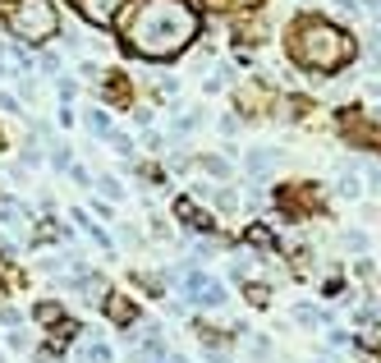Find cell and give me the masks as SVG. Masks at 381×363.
<instances>
[{
    "label": "cell",
    "mask_w": 381,
    "mask_h": 363,
    "mask_svg": "<svg viewBox=\"0 0 381 363\" xmlns=\"http://www.w3.org/2000/svg\"><path fill=\"white\" fill-rule=\"evenodd\" d=\"M69 175H74V179H78V184H92V175H87V165H78V161H74V165H69Z\"/></svg>",
    "instance_id": "74e56055"
},
{
    "label": "cell",
    "mask_w": 381,
    "mask_h": 363,
    "mask_svg": "<svg viewBox=\"0 0 381 363\" xmlns=\"http://www.w3.org/2000/svg\"><path fill=\"white\" fill-rule=\"evenodd\" d=\"M42 161H46V147H33V143L23 147V165H42Z\"/></svg>",
    "instance_id": "1f68e13d"
},
{
    "label": "cell",
    "mask_w": 381,
    "mask_h": 363,
    "mask_svg": "<svg viewBox=\"0 0 381 363\" xmlns=\"http://www.w3.org/2000/svg\"><path fill=\"white\" fill-rule=\"evenodd\" d=\"M285 55L308 74H340V69L354 65L359 42L345 23L327 19V14H299L285 33Z\"/></svg>",
    "instance_id": "7a4b0ae2"
},
{
    "label": "cell",
    "mask_w": 381,
    "mask_h": 363,
    "mask_svg": "<svg viewBox=\"0 0 381 363\" xmlns=\"http://www.w3.org/2000/svg\"><path fill=\"white\" fill-rule=\"evenodd\" d=\"M69 5H74V14L83 23H92V28H115V19H120V10L129 0H69Z\"/></svg>",
    "instance_id": "5b68a950"
},
{
    "label": "cell",
    "mask_w": 381,
    "mask_h": 363,
    "mask_svg": "<svg viewBox=\"0 0 381 363\" xmlns=\"http://www.w3.org/2000/svg\"><path fill=\"white\" fill-rule=\"evenodd\" d=\"M83 78H87V83H97V78H106V74H101V69L92 65V60H83Z\"/></svg>",
    "instance_id": "f35d334b"
},
{
    "label": "cell",
    "mask_w": 381,
    "mask_h": 363,
    "mask_svg": "<svg viewBox=\"0 0 381 363\" xmlns=\"http://www.w3.org/2000/svg\"><path fill=\"white\" fill-rule=\"evenodd\" d=\"M281 161H285V156L276 152V147H253V152L244 156V165H248V179H253V184H262V179L271 175Z\"/></svg>",
    "instance_id": "9c48e42d"
},
{
    "label": "cell",
    "mask_w": 381,
    "mask_h": 363,
    "mask_svg": "<svg viewBox=\"0 0 381 363\" xmlns=\"http://www.w3.org/2000/svg\"><path fill=\"white\" fill-rule=\"evenodd\" d=\"M225 83H230V69H216V74L202 83V92H207V97H216V92H225Z\"/></svg>",
    "instance_id": "83f0119b"
},
{
    "label": "cell",
    "mask_w": 381,
    "mask_h": 363,
    "mask_svg": "<svg viewBox=\"0 0 381 363\" xmlns=\"http://www.w3.org/2000/svg\"><path fill=\"white\" fill-rule=\"evenodd\" d=\"M23 322V313L19 309H10V304H0V327H19Z\"/></svg>",
    "instance_id": "4dcf8cb0"
},
{
    "label": "cell",
    "mask_w": 381,
    "mask_h": 363,
    "mask_svg": "<svg viewBox=\"0 0 381 363\" xmlns=\"http://www.w3.org/2000/svg\"><path fill=\"white\" fill-rule=\"evenodd\" d=\"M65 225H55V221H42V225H37L33 230V244H55V239H65Z\"/></svg>",
    "instance_id": "44dd1931"
},
{
    "label": "cell",
    "mask_w": 381,
    "mask_h": 363,
    "mask_svg": "<svg viewBox=\"0 0 381 363\" xmlns=\"http://www.w3.org/2000/svg\"><path fill=\"white\" fill-rule=\"evenodd\" d=\"M10 5H19V0H0V10H10Z\"/></svg>",
    "instance_id": "b9f144b4"
},
{
    "label": "cell",
    "mask_w": 381,
    "mask_h": 363,
    "mask_svg": "<svg viewBox=\"0 0 381 363\" xmlns=\"http://www.w3.org/2000/svg\"><path fill=\"white\" fill-rule=\"evenodd\" d=\"M106 143H110V152H115V156H124V161H133V138H129V133H120V129H115V133L106 138Z\"/></svg>",
    "instance_id": "603a6c76"
},
{
    "label": "cell",
    "mask_w": 381,
    "mask_h": 363,
    "mask_svg": "<svg viewBox=\"0 0 381 363\" xmlns=\"http://www.w3.org/2000/svg\"><path fill=\"white\" fill-rule=\"evenodd\" d=\"M42 69H46V74H55V78H60V55H55V51H46V55H42Z\"/></svg>",
    "instance_id": "836d02e7"
},
{
    "label": "cell",
    "mask_w": 381,
    "mask_h": 363,
    "mask_svg": "<svg viewBox=\"0 0 381 363\" xmlns=\"http://www.w3.org/2000/svg\"><path fill=\"white\" fill-rule=\"evenodd\" d=\"M60 124H65V129L74 124V101H65V106H60Z\"/></svg>",
    "instance_id": "60d3db41"
},
{
    "label": "cell",
    "mask_w": 381,
    "mask_h": 363,
    "mask_svg": "<svg viewBox=\"0 0 381 363\" xmlns=\"http://www.w3.org/2000/svg\"><path fill=\"white\" fill-rule=\"evenodd\" d=\"M244 299H248L253 309H267L271 304V286L267 281H244Z\"/></svg>",
    "instance_id": "ac0fdd59"
},
{
    "label": "cell",
    "mask_w": 381,
    "mask_h": 363,
    "mask_svg": "<svg viewBox=\"0 0 381 363\" xmlns=\"http://www.w3.org/2000/svg\"><path fill=\"white\" fill-rule=\"evenodd\" d=\"M37 363H46V359H37Z\"/></svg>",
    "instance_id": "bcb514c9"
},
{
    "label": "cell",
    "mask_w": 381,
    "mask_h": 363,
    "mask_svg": "<svg viewBox=\"0 0 381 363\" xmlns=\"http://www.w3.org/2000/svg\"><path fill=\"white\" fill-rule=\"evenodd\" d=\"M97 188H101V198H106V202H120L124 198V188H120V179H115V175H101Z\"/></svg>",
    "instance_id": "cb8c5ba5"
},
{
    "label": "cell",
    "mask_w": 381,
    "mask_h": 363,
    "mask_svg": "<svg viewBox=\"0 0 381 363\" xmlns=\"http://www.w3.org/2000/svg\"><path fill=\"white\" fill-rule=\"evenodd\" d=\"M197 124H202V115H193V110H188V115H179V120L170 124V133H174V138H184V133L197 129Z\"/></svg>",
    "instance_id": "484cf974"
},
{
    "label": "cell",
    "mask_w": 381,
    "mask_h": 363,
    "mask_svg": "<svg viewBox=\"0 0 381 363\" xmlns=\"http://www.w3.org/2000/svg\"><path fill=\"white\" fill-rule=\"evenodd\" d=\"M33 221V212L23 207V202H10V198H0V225H10V230H23Z\"/></svg>",
    "instance_id": "5bb4252c"
},
{
    "label": "cell",
    "mask_w": 381,
    "mask_h": 363,
    "mask_svg": "<svg viewBox=\"0 0 381 363\" xmlns=\"http://www.w3.org/2000/svg\"><path fill=\"white\" fill-rule=\"evenodd\" d=\"M65 318H69V313L60 309L55 299H42V304H37V309H33V322H37V327H46V331H51L55 322H65Z\"/></svg>",
    "instance_id": "9a60e30c"
},
{
    "label": "cell",
    "mask_w": 381,
    "mask_h": 363,
    "mask_svg": "<svg viewBox=\"0 0 381 363\" xmlns=\"http://www.w3.org/2000/svg\"><path fill=\"white\" fill-rule=\"evenodd\" d=\"M110 359H115L110 341H101V336H83L78 341V363H110Z\"/></svg>",
    "instance_id": "7c38bea8"
},
{
    "label": "cell",
    "mask_w": 381,
    "mask_h": 363,
    "mask_svg": "<svg viewBox=\"0 0 381 363\" xmlns=\"http://www.w3.org/2000/svg\"><path fill=\"white\" fill-rule=\"evenodd\" d=\"M0 106L10 110V115H23V110H19V97H14V92H0Z\"/></svg>",
    "instance_id": "d590c367"
},
{
    "label": "cell",
    "mask_w": 381,
    "mask_h": 363,
    "mask_svg": "<svg viewBox=\"0 0 381 363\" xmlns=\"http://www.w3.org/2000/svg\"><path fill=\"white\" fill-rule=\"evenodd\" d=\"M87 129H92V138H110V133H115L106 110H87Z\"/></svg>",
    "instance_id": "7402d4cb"
},
{
    "label": "cell",
    "mask_w": 381,
    "mask_h": 363,
    "mask_svg": "<svg viewBox=\"0 0 381 363\" xmlns=\"http://www.w3.org/2000/svg\"><path fill=\"white\" fill-rule=\"evenodd\" d=\"M234 101H239V110L253 120V115H257V106H267L271 97H267V88H262V83H239V88H234Z\"/></svg>",
    "instance_id": "8fae6325"
},
{
    "label": "cell",
    "mask_w": 381,
    "mask_h": 363,
    "mask_svg": "<svg viewBox=\"0 0 381 363\" xmlns=\"http://www.w3.org/2000/svg\"><path fill=\"white\" fill-rule=\"evenodd\" d=\"M368 60L381 65V33H368Z\"/></svg>",
    "instance_id": "d6a6232c"
},
{
    "label": "cell",
    "mask_w": 381,
    "mask_h": 363,
    "mask_svg": "<svg viewBox=\"0 0 381 363\" xmlns=\"http://www.w3.org/2000/svg\"><path fill=\"white\" fill-rule=\"evenodd\" d=\"M322 295H327V299H340V276H331L327 286H322Z\"/></svg>",
    "instance_id": "ab89813d"
},
{
    "label": "cell",
    "mask_w": 381,
    "mask_h": 363,
    "mask_svg": "<svg viewBox=\"0 0 381 363\" xmlns=\"http://www.w3.org/2000/svg\"><path fill=\"white\" fill-rule=\"evenodd\" d=\"M101 313H106V318L115 322V327H120V331H129L133 322H138V304H133L129 295H115V290H110V295H106V304H101Z\"/></svg>",
    "instance_id": "ba28073f"
},
{
    "label": "cell",
    "mask_w": 381,
    "mask_h": 363,
    "mask_svg": "<svg viewBox=\"0 0 381 363\" xmlns=\"http://www.w3.org/2000/svg\"><path fill=\"white\" fill-rule=\"evenodd\" d=\"M225 286H221V281H207V286H202V295H197V304H202V309H221V304H225Z\"/></svg>",
    "instance_id": "d6986e66"
},
{
    "label": "cell",
    "mask_w": 381,
    "mask_h": 363,
    "mask_svg": "<svg viewBox=\"0 0 381 363\" xmlns=\"http://www.w3.org/2000/svg\"><path fill=\"white\" fill-rule=\"evenodd\" d=\"M65 46H69V51H83V33H78V28H69V33H65Z\"/></svg>",
    "instance_id": "e575fe53"
},
{
    "label": "cell",
    "mask_w": 381,
    "mask_h": 363,
    "mask_svg": "<svg viewBox=\"0 0 381 363\" xmlns=\"http://www.w3.org/2000/svg\"><path fill=\"white\" fill-rule=\"evenodd\" d=\"M129 281H133V286H138L147 299H161V295H165V276H156V272H133Z\"/></svg>",
    "instance_id": "2e32d148"
},
{
    "label": "cell",
    "mask_w": 381,
    "mask_h": 363,
    "mask_svg": "<svg viewBox=\"0 0 381 363\" xmlns=\"http://www.w3.org/2000/svg\"><path fill=\"white\" fill-rule=\"evenodd\" d=\"M170 212H174V221H179V225H188V230H197V235H211V230H216V216L197 207L193 193H179Z\"/></svg>",
    "instance_id": "52a82bcc"
},
{
    "label": "cell",
    "mask_w": 381,
    "mask_h": 363,
    "mask_svg": "<svg viewBox=\"0 0 381 363\" xmlns=\"http://www.w3.org/2000/svg\"><path fill=\"white\" fill-rule=\"evenodd\" d=\"M115 28H120V46L129 55L170 65L202 37V14L193 10V0H129Z\"/></svg>",
    "instance_id": "6da1fadb"
},
{
    "label": "cell",
    "mask_w": 381,
    "mask_h": 363,
    "mask_svg": "<svg viewBox=\"0 0 381 363\" xmlns=\"http://www.w3.org/2000/svg\"><path fill=\"white\" fill-rule=\"evenodd\" d=\"M55 92H60V101H74L78 97V78H65V74H60V78H55Z\"/></svg>",
    "instance_id": "f1b7e54d"
},
{
    "label": "cell",
    "mask_w": 381,
    "mask_h": 363,
    "mask_svg": "<svg viewBox=\"0 0 381 363\" xmlns=\"http://www.w3.org/2000/svg\"><path fill=\"white\" fill-rule=\"evenodd\" d=\"M0 152H5V129H0Z\"/></svg>",
    "instance_id": "7bdbcfd3"
},
{
    "label": "cell",
    "mask_w": 381,
    "mask_h": 363,
    "mask_svg": "<svg viewBox=\"0 0 381 363\" xmlns=\"http://www.w3.org/2000/svg\"><path fill=\"white\" fill-rule=\"evenodd\" d=\"M0 78H5V60H0Z\"/></svg>",
    "instance_id": "ee69618b"
},
{
    "label": "cell",
    "mask_w": 381,
    "mask_h": 363,
    "mask_svg": "<svg viewBox=\"0 0 381 363\" xmlns=\"http://www.w3.org/2000/svg\"><path fill=\"white\" fill-rule=\"evenodd\" d=\"M51 165L60 170V175H69V165H74V156H69L65 143H51Z\"/></svg>",
    "instance_id": "d4e9b609"
},
{
    "label": "cell",
    "mask_w": 381,
    "mask_h": 363,
    "mask_svg": "<svg viewBox=\"0 0 381 363\" xmlns=\"http://www.w3.org/2000/svg\"><path fill=\"white\" fill-rule=\"evenodd\" d=\"M299 5H313V0H299Z\"/></svg>",
    "instance_id": "f6af8a7d"
},
{
    "label": "cell",
    "mask_w": 381,
    "mask_h": 363,
    "mask_svg": "<svg viewBox=\"0 0 381 363\" xmlns=\"http://www.w3.org/2000/svg\"><path fill=\"white\" fill-rule=\"evenodd\" d=\"M276 202L290 221H308L322 212V188L317 184H290V188H276Z\"/></svg>",
    "instance_id": "277c9868"
},
{
    "label": "cell",
    "mask_w": 381,
    "mask_h": 363,
    "mask_svg": "<svg viewBox=\"0 0 381 363\" xmlns=\"http://www.w3.org/2000/svg\"><path fill=\"white\" fill-rule=\"evenodd\" d=\"M10 350H28V331H10Z\"/></svg>",
    "instance_id": "8d00e7d4"
},
{
    "label": "cell",
    "mask_w": 381,
    "mask_h": 363,
    "mask_svg": "<svg viewBox=\"0 0 381 363\" xmlns=\"http://www.w3.org/2000/svg\"><path fill=\"white\" fill-rule=\"evenodd\" d=\"M244 244L248 249H257V253H267V258H276V235L262 225V221H253V225H244Z\"/></svg>",
    "instance_id": "4fadbf2b"
},
{
    "label": "cell",
    "mask_w": 381,
    "mask_h": 363,
    "mask_svg": "<svg viewBox=\"0 0 381 363\" xmlns=\"http://www.w3.org/2000/svg\"><path fill=\"white\" fill-rule=\"evenodd\" d=\"M211 10H253V5H262V0H207Z\"/></svg>",
    "instance_id": "f546056e"
},
{
    "label": "cell",
    "mask_w": 381,
    "mask_h": 363,
    "mask_svg": "<svg viewBox=\"0 0 381 363\" xmlns=\"http://www.w3.org/2000/svg\"><path fill=\"white\" fill-rule=\"evenodd\" d=\"M83 341V322L78 318H65V322H55L51 336L42 341V359H60V354H69V345Z\"/></svg>",
    "instance_id": "8992f818"
},
{
    "label": "cell",
    "mask_w": 381,
    "mask_h": 363,
    "mask_svg": "<svg viewBox=\"0 0 381 363\" xmlns=\"http://www.w3.org/2000/svg\"><path fill=\"white\" fill-rule=\"evenodd\" d=\"M290 318H294L299 327H322V322H327V313H322V309H313V304H299V309L290 313Z\"/></svg>",
    "instance_id": "ffe728a7"
},
{
    "label": "cell",
    "mask_w": 381,
    "mask_h": 363,
    "mask_svg": "<svg viewBox=\"0 0 381 363\" xmlns=\"http://www.w3.org/2000/svg\"><path fill=\"white\" fill-rule=\"evenodd\" d=\"M197 170H202V175H211V179H221V184H225L230 179V156H197Z\"/></svg>",
    "instance_id": "e0dca14e"
},
{
    "label": "cell",
    "mask_w": 381,
    "mask_h": 363,
    "mask_svg": "<svg viewBox=\"0 0 381 363\" xmlns=\"http://www.w3.org/2000/svg\"><path fill=\"white\" fill-rule=\"evenodd\" d=\"M368 230H345V249H349V253H368Z\"/></svg>",
    "instance_id": "4316f807"
},
{
    "label": "cell",
    "mask_w": 381,
    "mask_h": 363,
    "mask_svg": "<svg viewBox=\"0 0 381 363\" xmlns=\"http://www.w3.org/2000/svg\"><path fill=\"white\" fill-rule=\"evenodd\" d=\"M5 28L19 46H46L51 37H60V10L55 0H19L5 10Z\"/></svg>",
    "instance_id": "3957f363"
},
{
    "label": "cell",
    "mask_w": 381,
    "mask_h": 363,
    "mask_svg": "<svg viewBox=\"0 0 381 363\" xmlns=\"http://www.w3.org/2000/svg\"><path fill=\"white\" fill-rule=\"evenodd\" d=\"M101 97H106L115 110H129V106H133V88H129V78H124L120 69H110V74H106V88H101Z\"/></svg>",
    "instance_id": "30bf717a"
}]
</instances>
